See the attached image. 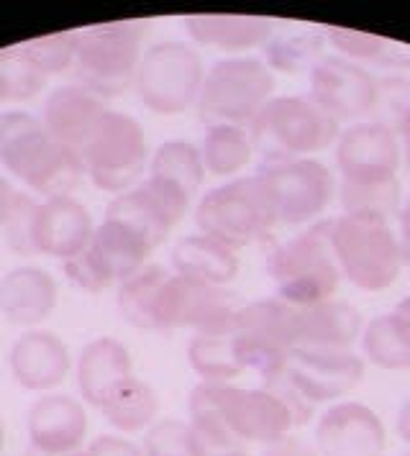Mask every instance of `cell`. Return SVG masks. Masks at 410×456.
<instances>
[{"mask_svg": "<svg viewBox=\"0 0 410 456\" xmlns=\"http://www.w3.org/2000/svg\"><path fill=\"white\" fill-rule=\"evenodd\" d=\"M0 165L46 198L70 195L85 175L80 154L60 144L26 110L0 113Z\"/></svg>", "mask_w": 410, "mask_h": 456, "instance_id": "6da1fadb", "label": "cell"}, {"mask_svg": "<svg viewBox=\"0 0 410 456\" xmlns=\"http://www.w3.org/2000/svg\"><path fill=\"white\" fill-rule=\"evenodd\" d=\"M331 249L341 277L365 292L388 290L406 267L398 231L377 213L331 218Z\"/></svg>", "mask_w": 410, "mask_h": 456, "instance_id": "7a4b0ae2", "label": "cell"}, {"mask_svg": "<svg viewBox=\"0 0 410 456\" xmlns=\"http://www.w3.org/2000/svg\"><path fill=\"white\" fill-rule=\"evenodd\" d=\"M266 272L277 288V297L292 308L331 300L341 282L331 249V221L313 224L280 244L266 256Z\"/></svg>", "mask_w": 410, "mask_h": 456, "instance_id": "3957f363", "label": "cell"}, {"mask_svg": "<svg viewBox=\"0 0 410 456\" xmlns=\"http://www.w3.org/2000/svg\"><path fill=\"white\" fill-rule=\"evenodd\" d=\"M339 121L318 103L300 95L272 98L249 126V136L265 162L303 159L339 139Z\"/></svg>", "mask_w": 410, "mask_h": 456, "instance_id": "277c9868", "label": "cell"}, {"mask_svg": "<svg viewBox=\"0 0 410 456\" xmlns=\"http://www.w3.org/2000/svg\"><path fill=\"white\" fill-rule=\"evenodd\" d=\"M144 31L139 23L121 21L78 31L75 77L95 98H119L136 83Z\"/></svg>", "mask_w": 410, "mask_h": 456, "instance_id": "5b68a950", "label": "cell"}, {"mask_svg": "<svg viewBox=\"0 0 410 456\" xmlns=\"http://www.w3.org/2000/svg\"><path fill=\"white\" fill-rule=\"evenodd\" d=\"M275 98V72L257 57L218 60L205 72L198 98L201 118L208 126L249 128L259 110Z\"/></svg>", "mask_w": 410, "mask_h": 456, "instance_id": "8992f818", "label": "cell"}, {"mask_svg": "<svg viewBox=\"0 0 410 456\" xmlns=\"http://www.w3.org/2000/svg\"><path fill=\"white\" fill-rule=\"evenodd\" d=\"M234 349L244 370L262 379L285 372L290 354L298 349V308L280 297L254 300L234 313Z\"/></svg>", "mask_w": 410, "mask_h": 456, "instance_id": "52a82bcc", "label": "cell"}, {"mask_svg": "<svg viewBox=\"0 0 410 456\" xmlns=\"http://www.w3.org/2000/svg\"><path fill=\"white\" fill-rule=\"evenodd\" d=\"M195 224L201 233L234 251L259 241L277 226L257 175L231 180L205 192L195 210Z\"/></svg>", "mask_w": 410, "mask_h": 456, "instance_id": "ba28073f", "label": "cell"}, {"mask_svg": "<svg viewBox=\"0 0 410 456\" xmlns=\"http://www.w3.org/2000/svg\"><path fill=\"white\" fill-rule=\"evenodd\" d=\"M80 159L93 185L105 192H126L146 167V139L136 118L105 110L80 149Z\"/></svg>", "mask_w": 410, "mask_h": 456, "instance_id": "9c48e42d", "label": "cell"}, {"mask_svg": "<svg viewBox=\"0 0 410 456\" xmlns=\"http://www.w3.org/2000/svg\"><path fill=\"white\" fill-rule=\"evenodd\" d=\"M203 80V60L190 44L160 42L142 54L134 85L152 113L180 116L198 103Z\"/></svg>", "mask_w": 410, "mask_h": 456, "instance_id": "30bf717a", "label": "cell"}, {"mask_svg": "<svg viewBox=\"0 0 410 456\" xmlns=\"http://www.w3.org/2000/svg\"><path fill=\"white\" fill-rule=\"evenodd\" d=\"M257 180L265 190L275 221L285 226L316 221L336 192L333 172L313 157L265 162Z\"/></svg>", "mask_w": 410, "mask_h": 456, "instance_id": "8fae6325", "label": "cell"}, {"mask_svg": "<svg viewBox=\"0 0 410 456\" xmlns=\"http://www.w3.org/2000/svg\"><path fill=\"white\" fill-rule=\"evenodd\" d=\"M234 303L216 285L198 282L183 274H169L154 303V331L195 329L210 331L234 318Z\"/></svg>", "mask_w": 410, "mask_h": 456, "instance_id": "7c38bea8", "label": "cell"}, {"mask_svg": "<svg viewBox=\"0 0 410 456\" xmlns=\"http://www.w3.org/2000/svg\"><path fill=\"white\" fill-rule=\"evenodd\" d=\"M190 200L193 198L177 185H172L169 180L149 175L136 187L116 195L111 206L105 208V218H116L139 231L154 249L183 221Z\"/></svg>", "mask_w": 410, "mask_h": 456, "instance_id": "4fadbf2b", "label": "cell"}, {"mask_svg": "<svg viewBox=\"0 0 410 456\" xmlns=\"http://www.w3.org/2000/svg\"><path fill=\"white\" fill-rule=\"evenodd\" d=\"M400 162V136L380 121L348 126L336 142V165L341 172V183L377 185L398 180Z\"/></svg>", "mask_w": 410, "mask_h": 456, "instance_id": "5bb4252c", "label": "cell"}, {"mask_svg": "<svg viewBox=\"0 0 410 456\" xmlns=\"http://www.w3.org/2000/svg\"><path fill=\"white\" fill-rule=\"evenodd\" d=\"M310 101L339 124L357 121L374 110L377 80L362 64L344 57H321L310 69Z\"/></svg>", "mask_w": 410, "mask_h": 456, "instance_id": "9a60e30c", "label": "cell"}, {"mask_svg": "<svg viewBox=\"0 0 410 456\" xmlns=\"http://www.w3.org/2000/svg\"><path fill=\"white\" fill-rule=\"evenodd\" d=\"M285 377L313 405L333 403L365 379V359L351 349H295Z\"/></svg>", "mask_w": 410, "mask_h": 456, "instance_id": "2e32d148", "label": "cell"}, {"mask_svg": "<svg viewBox=\"0 0 410 456\" xmlns=\"http://www.w3.org/2000/svg\"><path fill=\"white\" fill-rule=\"evenodd\" d=\"M221 413L226 426L239 444H275L295 428L287 405L262 387L221 385Z\"/></svg>", "mask_w": 410, "mask_h": 456, "instance_id": "e0dca14e", "label": "cell"}, {"mask_svg": "<svg viewBox=\"0 0 410 456\" xmlns=\"http://www.w3.org/2000/svg\"><path fill=\"white\" fill-rule=\"evenodd\" d=\"M388 431L382 418L365 403L344 400L331 405L316 426L318 456H382Z\"/></svg>", "mask_w": 410, "mask_h": 456, "instance_id": "ac0fdd59", "label": "cell"}, {"mask_svg": "<svg viewBox=\"0 0 410 456\" xmlns=\"http://www.w3.org/2000/svg\"><path fill=\"white\" fill-rule=\"evenodd\" d=\"M26 431L46 456L78 454L87 438V413L80 400L70 395H44L26 418Z\"/></svg>", "mask_w": 410, "mask_h": 456, "instance_id": "d6986e66", "label": "cell"}, {"mask_svg": "<svg viewBox=\"0 0 410 456\" xmlns=\"http://www.w3.org/2000/svg\"><path fill=\"white\" fill-rule=\"evenodd\" d=\"M95 233L93 218L87 208L70 195L46 198V203L37 206L34 216V249L37 254L57 256L62 262L87 249Z\"/></svg>", "mask_w": 410, "mask_h": 456, "instance_id": "ffe728a7", "label": "cell"}, {"mask_svg": "<svg viewBox=\"0 0 410 456\" xmlns=\"http://www.w3.org/2000/svg\"><path fill=\"white\" fill-rule=\"evenodd\" d=\"M70 367V349L52 331H26L11 349V374L31 393L54 390L64 382Z\"/></svg>", "mask_w": 410, "mask_h": 456, "instance_id": "44dd1931", "label": "cell"}, {"mask_svg": "<svg viewBox=\"0 0 410 456\" xmlns=\"http://www.w3.org/2000/svg\"><path fill=\"white\" fill-rule=\"evenodd\" d=\"M102 113L105 105L101 98H95L80 85H62L49 93L41 113V124L60 144L70 146L80 154L85 139L90 136L93 126L98 124Z\"/></svg>", "mask_w": 410, "mask_h": 456, "instance_id": "7402d4cb", "label": "cell"}, {"mask_svg": "<svg viewBox=\"0 0 410 456\" xmlns=\"http://www.w3.org/2000/svg\"><path fill=\"white\" fill-rule=\"evenodd\" d=\"M57 305V282L39 267H16L0 280V313L16 326H39Z\"/></svg>", "mask_w": 410, "mask_h": 456, "instance_id": "603a6c76", "label": "cell"}, {"mask_svg": "<svg viewBox=\"0 0 410 456\" xmlns=\"http://www.w3.org/2000/svg\"><path fill=\"white\" fill-rule=\"evenodd\" d=\"M362 331V315L344 300L298 308V349H351Z\"/></svg>", "mask_w": 410, "mask_h": 456, "instance_id": "cb8c5ba5", "label": "cell"}, {"mask_svg": "<svg viewBox=\"0 0 410 456\" xmlns=\"http://www.w3.org/2000/svg\"><path fill=\"white\" fill-rule=\"evenodd\" d=\"M131 370H134L131 352L119 338H111V336L93 338L78 359V387H80L82 400L101 408L102 397L121 379L131 377Z\"/></svg>", "mask_w": 410, "mask_h": 456, "instance_id": "d4e9b609", "label": "cell"}, {"mask_svg": "<svg viewBox=\"0 0 410 456\" xmlns=\"http://www.w3.org/2000/svg\"><path fill=\"white\" fill-rule=\"evenodd\" d=\"M275 23L262 16H234V13H201L187 16L184 31L190 39L218 52L239 54L246 49L262 46L272 37Z\"/></svg>", "mask_w": 410, "mask_h": 456, "instance_id": "484cf974", "label": "cell"}, {"mask_svg": "<svg viewBox=\"0 0 410 456\" xmlns=\"http://www.w3.org/2000/svg\"><path fill=\"white\" fill-rule=\"evenodd\" d=\"M87 249L101 265V270L111 277V282H126L128 277H134L142 267H146V256L152 254V244L139 231L126 226L123 221L102 218Z\"/></svg>", "mask_w": 410, "mask_h": 456, "instance_id": "4316f807", "label": "cell"}, {"mask_svg": "<svg viewBox=\"0 0 410 456\" xmlns=\"http://www.w3.org/2000/svg\"><path fill=\"white\" fill-rule=\"evenodd\" d=\"M172 267H175V274L224 288L228 282H234L239 274V256L221 241L205 233H193L175 244Z\"/></svg>", "mask_w": 410, "mask_h": 456, "instance_id": "83f0119b", "label": "cell"}, {"mask_svg": "<svg viewBox=\"0 0 410 456\" xmlns=\"http://www.w3.org/2000/svg\"><path fill=\"white\" fill-rule=\"evenodd\" d=\"M101 411L116 431L139 434V431H149L157 423L160 397L152 385L131 374L102 397Z\"/></svg>", "mask_w": 410, "mask_h": 456, "instance_id": "f1b7e54d", "label": "cell"}, {"mask_svg": "<svg viewBox=\"0 0 410 456\" xmlns=\"http://www.w3.org/2000/svg\"><path fill=\"white\" fill-rule=\"evenodd\" d=\"M187 362L193 372L203 377V382L228 385L234 377L244 372L234 349V318L226 326L195 333L187 346Z\"/></svg>", "mask_w": 410, "mask_h": 456, "instance_id": "f546056e", "label": "cell"}, {"mask_svg": "<svg viewBox=\"0 0 410 456\" xmlns=\"http://www.w3.org/2000/svg\"><path fill=\"white\" fill-rule=\"evenodd\" d=\"M362 349L380 370H410V323L395 311L372 318L362 331Z\"/></svg>", "mask_w": 410, "mask_h": 456, "instance_id": "4dcf8cb0", "label": "cell"}, {"mask_svg": "<svg viewBox=\"0 0 410 456\" xmlns=\"http://www.w3.org/2000/svg\"><path fill=\"white\" fill-rule=\"evenodd\" d=\"M190 426L195 434L203 438L210 454H226V452H239V441L226 426L224 413H221V385L218 382H201L193 387L190 400Z\"/></svg>", "mask_w": 410, "mask_h": 456, "instance_id": "1f68e13d", "label": "cell"}, {"mask_svg": "<svg viewBox=\"0 0 410 456\" xmlns=\"http://www.w3.org/2000/svg\"><path fill=\"white\" fill-rule=\"evenodd\" d=\"M205 172L216 177H234L251 162L254 144L249 136V128L242 126H208L203 146Z\"/></svg>", "mask_w": 410, "mask_h": 456, "instance_id": "d6a6232c", "label": "cell"}, {"mask_svg": "<svg viewBox=\"0 0 410 456\" xmlns=\"http://www.w3.org/2000/svg\"><path fill=\"white\" fill-rule=\"evenodd\" d=\"M152 177H162L169 180L172 185H177L184 190L190 198L201 190L205 180V165L201 149L190 142L183 139H172V142H164L154 157H152V165H149Z\"/></svg>", "mask_w": 410, "mask_h": 456, "instance_id": "836d02e7", "label": "cell"}, {"mask_svg": "<svg viewBox=\"0 0 410 456\" xmlns=\"http://www.w3.org/2000/svg\"><path fill=\"white\" fill-rule=\"evenodd\" d=\"M167 277H169V272L164 267L146 265L134 277L121 282L119 311L126 323L144 329V331H154V303H157V295L162 290Z\"/></svg>", "mask_w": 410, "mask_h": 456, "instance_id": "e575fe53", "label": "cell"}, {"mask_svg": "<svg viewBox=\"0 0 410 456\" xmlns=\"http://www.w3.org/2000/svg\"><path fill=\"white\" fill-rule=\"evenodd\" d=\"M326 37L316 31H303V34H290L280 37L275 42H266L265 64L275 72L285 75H298L303 69H313V64L321 60V46Z\"/></svg>", "mask_w": 410, "mask_h": 456, "instance_id": "d590c367", "label": "cell"}, {"mask_svg": "<svg viewBox=\"0 0 410 456\" xmlns=\"http://www.w3.org/2000/svg\"><path fill=\"white\" fill-rule=\"evenodd\" d=\"M144 456H213L187 420L164 418L144 436Z\"/></svg>", "mask_w": 410, "mask_h": 456, "instance_id": "8d00e7d4", "label": "cell"}, {"mask_svg": "<svg viewBox=\"0 0 410 456\" xmlns=\"http://www.w3.org/2000/svg\"><path fill=\"white\" fill-rule=\"evenodd\" d=\"M75 49H78V31L75 34L41 37V39H34V42H26L19 46L23 60L31 64L34 69H39L46 80L75 64Z\"/></svg>", "mask_w": 410, "mask_h": 456, "instance_id": "74e56055", "label": "cell"}, {"mask_svg": "<svg viewBox=\"0 0 410 456\" xmlns=\"http://www.w3.org/2000/svg\"><path fill=\"white\" fill-rule=\"evenodd\" d=\"M341 206L344 213H377L390 218L400 208V183H377V185H351L341 183Z\"/></svg>", "mask_w": 410, "mask_h": 456, "instance_id": "f35d334b", "label": "cell"}, {"mask_svg": "<svg viewBox=\"0 0 410 456\" xmlns=\"http://www.w3.org/2000/svg\"><path fill=\"white\" fill-rule=\"evenodd\" d=\"M0 77L8 87V101H29L39 93L46 77L23 60L19 46L0 49Z\"/></svg>", "mask_w": 410, "mask_h": 456, "instance_id": "ab89813d", "label": "cell"}, {"mask_svg": "<svg viewBox=\"0 0 410 456\" xmlns=\"http://www.w3.org/2000/svg\"><path fill=\"white\" fill-rule=\"evenodd\" d=\"M326 39L339 52V57L357 64L380 60V54L385 52V39L382 37H374V34H367V31H357V28H328Z\"/></svg>", "mask_w": 410, "mask_h": 456, "instance_id": "60d3db41", "label": "cell"}, {"mask_svg": "<svg viewBox=\"0 0 410 456\" xmlns=\"http://www.w3.org/2000/svg\"><path fill=\"white\" fill-rule=\"evenodd\" d=\"M410 110V83L400 77H390L377 83V103L372 113H385V118L380 124H385L398 134V128L403 124L406 113Z\"/></svg>", "mask_w": 410, "mask_h": 456, "instance_id": "b9f144b4", "label": "cell"}, {"mask_svg": "<svg viewBox=\"0 0 410 456\" xmlns=\"http://www.w3.org/2000/svg\"><path fill=\"white\" fill-rule=\"evenodd\" d=\"M37 206L31 198L20 195L16 198V206L13 213L5 224V236H8V244L11 249L19 251V254H37L34 249V216H37Z\"/></svg>", "mask_w": 410, "mask_h": 456, "instance_id": "7bdbcfd3", "label": "cell"}, {"mask_svg": "<svg viewBox=\"0 0 410 456\" xmlns=\"http://www.w3.org/2000/svg\"><path fill=\"white\" fill-rule=\"evenodd\" d=\"M62 270H64L70 282H75V285L85 292H102L113 285L111 277H108V274L101 270V265L95 262V256L90 254V249H82L80 254H75L72 259H67V262L62 265Z\"/></svg>", "mask_w": 410, "mask_h": 456, "instance_id": "ee69618b", "label": "cell"}, {"mask_svg": "<svg viewBox=\"0 0 410 456\" xmlns=\"http://www.w3.org/2000/svg\"><path fill=\"white\" fill-rule=\"evenodd\" d=\"M87 452L93 456H144L136 444H131L128 438H121V436H98Z\"/></svg>", "mask_w": 410, "mask_h": 456, "instance_id": "f6af8a7d", "label": "cell"}, {"mask_svg": "<svg viewBox=\"0 0 410 456\" xmlns=\"http://www.w3.org/2000/svg\"><path fill=\"white\" fill-rule=\"evenodd\" d=\"M262 456H318V452H316V446H310L298 436H285V438L265 446Z\"/></svg>", "mask_w": 410, "mask_h": 456, "instance_id": "bcb514c9", "label": "cell"}, {"mask_svg": "<svg viewBox=\"0 0 410 456\" xmlns=\"http://www.w3.org/2000/svg\"><path fill=\"white\" fill-rule=\"evenodd\" d=\"M16 198H19V192L0 177V226L8 224V218L13 213V206H16Z\"/></svg>", "mask_w": 410, "mask_h": 456, "instance_id": "7dc6e473", "label": "cell"}, {"mask_svg": "<svg viewBox=\"0 0 410 456\" xmlns=\"http://www.w3.org/2000/svg\"><path fill=\"white\" fill-rule=\"evenodd\" d=\"M398 239H400V249H403V262L410 267V200L400 213V231H398Z\"/></svg>", "mask_w": 410, "mask_h": 456, "instance_id": "c3c4849f", "label": "cell"}, {"mask_svg": "<svg viewBox=\"0 0 410 456\" xmlns=\"http://www.w3.org/2000/svg\"><path fill=\"white\" fill-rule=\"evenodd\" d=\"M395 431L400 436V441H406L410 446V400L403 403V408L398 411V420H395Z\"/></svg>", "mask_w": 410, "mask_h": 456, "instance_id": "681fc988", "label": "cell"}, {"mask_svg": "<svg viewBox=\"0 0 410 456\" xmlns=\"http://www.w3.org/2000/svg\"><path fill=\"white\" fill-rule=\"evenodd\" d=\"M398 136H403V144H406V149H408V154H410V110L406 113V118H403L400 128H398Z\"/></svg>", "mask_w": 410, "mask_h": 456, "instance_id": "f907efd6", "label": "cell"}, {"mask_svg": "<svg viewBox=\"0 0 410 456\" xmlns=\"http://www.w3.org/2000/svg\"><path fill=\"white\" fill-rule=\"evenodd\" d=\"M395 313H400V315H403V318L410 323V295L408 297H403V300L395 305Z\"/></svg>", "mask_w": 410, "mask_h": 456, "instance_id": "816d5d0a", "label": "cell"}, {"mask_svg": "<svg viewBox=\"0 0 410 456\" xmlns=\"http://www.w3.org/2000/svg\"><path fill=\"white\" fill-rule=\"evenodd\" d=\"M8 101V87H5V80L0 77V105Z\"/></svg>", "mask_w": 410, "mask_h": 456, "instance_id": "f5cc1de1", "label": "cell"}, {"mask_svg": "<svg viewBox=\"0 0 410 456\" xmlns=\"http://www.w3.org/2000/svg\"><path fill=\"white\" fill-rule=\"evenodd\" d=\"M3 446H5V428H3V418H0V452H3Z\"/></svg>", "mask_w": 410, "mask_h": 456, "instance_id": "db71d44e", "label": "cell"}, {"mask_svg": "<svg viewBox=\"0 0 410 456\" xmlns=\"http://www.w3.org/2000/svg\"><path fill=\"white\" fill-rule=\"evenodd\" d=\"M213 456H249L244 452H226V454H213Z\"/></svg>", "mask_w": 410, "mask_h": 456, "instance_id": "11a10c76", "label": "cell"}, {"mask_svg": "<svg viewBox=\"0 0 410 456\" xmlns=\"http://www.w3.org/2000/svg\"><path fill=\"white\" fill-rule=\"evenodd\" d=\"M70 456H93L90 452H78V454H70Z\"/></svg>", "mask_w": 410, "mask_h": 456, "instance_id": "9f6ffc18", "label": "cell"}, {"mask_svg": "<svg viewBox=\"0 0 410 456\" xmlns=\"http://www.w3.org/2000/svg\"><path fill=\"white\" fill-rule=\"evenodd\" d=\"M406 162H408V169H410V154H408V157H406Z\"/></svg>", "mask_w": 410, "mask_h": 456, "instance_id": "6f0895ef", "label": "cell"}, {"mask_svg": "<svg viewBox=\"0 0 410 456\" xmlns=\"http://www.w3.org/2000/svg\"><path fill=\"white\" fill-rule=\"evenodd\" d=\"M403 456H410V452H408V454H403Z\"/></svg>", "mask_w": 410, "mask_h": 456, "instance_id": "680465c9", "label": "cell"}]
</instances>
